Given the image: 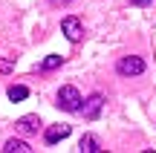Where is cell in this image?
<instances>
[{
  "label": "cell",
  "mask_w": 156,
  "mask_h": 153,
  "mask_svg": "<svg viewBox=\"0 0 156 153\" xmlns=\"http://www.w3.org/2000/svg\"><path fill=\"white\" fill-rule=\"evenodd\" d=\"M101 107H104V96H101V92H93L90 98L81 101V110H78V113H84V119H98Z\"/></svg>",
  "instance_id": "obj_3"
},
{
  "label": "cell",
  "mask_w": 156,
  "mask_h": 153,
  "mask_svg": "<svg viewBox=\"0 0 156 153\" xmlns=\"http://www.w3.org/2000/svg\"><path fill=\"white\" fill-rule=\"evenodd\" d=\"M73 133V127L69 124H55V127H49V130L44 133V142L46 144H55V142H64V139Z\"/></svg>",
  "instance_id": "obj_4"
},
{
  "label": "cell",
  "mask_w": 156,
  "mask_h": 153,
  "mask_svg": "<svg viewBox=\"0 0 156 153\" xmlns=\"http://www.w3.org/2000/svg\"><path fill=\"white\" fill-rule=\"evenodd\" d=\"M81 92L75 90V87H61L58 90V107L61 110H67V113H78L81 110Z\"/></svg>",
  "instance_id": "obj_1"
},
{
  "label": "cell",
  "mask_w": 156,
  "mask_h": 153,
  "mask_svg": "<svg viewBox=\"0 0 156 153\" xmlns=\"http://www.w3.org/2000/svg\"><path fill=\"white\" fill-rule=\"evenodd\" d=\"M61 29H64V35H67L73 43H75V40H81V20H78V17H64Z\"/></svg>",
  "instance_id": "obj_5"
},
{
  "label": "cell",
  "mask_w": 156,
  "mask_h": 153,
  "mask_svg": "<svg viewBox=\"0 0 156 153\" xmlns=\"http://www.w3.org/2000/svg\"><path fill=\"white\" fill-rule=\"evenodd\" d=\"M61 64H64L61 55H49V58H44V64H41L38 69H41V72H49V69H58Z\"/></svg>",
  "instance_id": "obj_9"
},
{
  "label": "cell",
  "mask_w": 156,
  "mask_h": 153,
  "mask_svg": "<svg viewBox=\"0 0 156 153\" xmlns=\"http://www.w3.org/2000/svg\"><path fill=\"white\" fill-rule=\"evenodd\" d=\"M17 130L26 133V136H29V133H38L41 130V119H38V116H23V119L17 121Z\"/></svg>",
  "instance_id": "obj_6"
},
{
  "label": "cell",
  "mask_w": 156,
  "mask_h": 153,
  "mask_svg": "<svg viewBox=\"0 0 156 153\" xmlns=\"http://www.w3.org/2000/svg\"><path fill=\"white\" fill-rule=\"evenodd\" d=\"M116 69H119V75L133 78V75H142V72H145V61H142L139 55H127V58H122V61L116 64Z\"/></svg>",
  "instance_id": "obj_2"
},
{
  "label": "cell",
  "mask_w": 156,
  "mask_h": 153,
  "mask_svg": "<svg viewBox=\"0 0 156 153\" xmlns=\"http://www.w3.org/2000/svg\"><path fill=\"white\" fill-rule=\"evenodd\" d=\"M26 96H29V87H23V84H17V87H9V98H12V101H23Z\"/></svg>",
  "instance_id": "obj_10"
},
{
  "label": "cell",
  "mask_w": 156,
  "mask_h": 153,
  "mask_svg": "<svg viewBox=\"0 0 156 153\" xmlns=\"http://www.w3.org/2000/svg\"><path fill=\"white\" fill-rule=\"evenodd\" d=\"M133 6H147V3H153V0H130Z\"/></svg>",
  "instance_id": "obj_12"
},
{
  "label": "cell",
  "mask_w": 156,
  "mask_h": 153,
  "mask_svg": "<svg viewBox=\"0 0 156 153\" xmlns=\"http://www.w3.org/2000/svg\"><path fill=\"white\" fill-rule=\"evenodd\" d=\"M6 153H29L32 148H29L26 142H23V139H9V142H6V148H3Z\"/></svg>",
  "instance_id": "obj_7"
},
{
  "label": "cell",
  "mask_w": 156,
  "mask_h": 153,
  "mask_svg": "<svg viewBox=\"0 0 156 153\" xmlns=\"http://www.w3.org/2000/svg\"><path fill=\"white\" fill-rule=\"evenodd\" d=\"M12 67H15V61H9V58L0 61V72H12Z\"/></svg>",
  "instance_id": "obj_11"
},
{
  "label": "cell",
  "mask_w": 156,
  "mask_h": 153,
  "mask_svg": "<svg viewBox=\"0 0 156 153\" xmlns=\"http://www.w3.org/2000/svg\"><path fill=\"white\" fill-rule=\"evenodd\" d=\"M78 148H81V153H98V142H95V136H81V142H78Z\"/></svg>",
  "instance_id": "obj_8"
},
{
  "label": "cell",
  "mask_w": 156,
  "mask_h": 153,
  "mask_svg": "<svg viewBox=\"0 0 156 153\" xmlns=\"http://www.w3.org/2000/svg\"><path fill=\"white\" fill-rule=\"evenodd\" d=\"M49 3H69V0H49Z\"/></svg>",
  "instance_id": "obj_13"
}]
</instances>
